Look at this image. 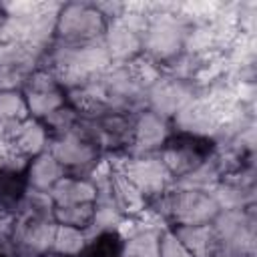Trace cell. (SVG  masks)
<instances>
[{"label": "cell", "mask_w": 257, "mask_h": 257, "mask_svg": "<svg viewBox=\"0 0 257 257\" xmlns=\"http://www.w3.org/2000/svg\"><path fill=\"white\" fill-rule=\"evenodd\" d=\"M106 30V20L94 4L60 6L56 18V36L66 44H84L100 40Z\"/></svg>", "instance_id": "6da1fadb"}, {"label": "cell", "mask_w": 257, "mask_h": 257, "mask_svg": "<svg viewBox=\"0 0 257 257\" xmlns=\"http://www.w3.org/2000/svg\"><path fill=\"white\" fill-rule=\"evenodd\" d=\"M143 195L147 197H161L167 193L171 185V171L163 163L161 157H155L153 153H145L143 157L126 159L118 169Z\"/></svg>", "instance_id": "7a4b0ae2"}, {"label": "cell", "mask_w": 257, "mask_h": 257, "mask_svg": "<svg viewBox=\"0 0 257 257\" xmlns=\"http://www.w3.org/2000/svg\"><path fill=\"white\" fill-rule=\"evenodd\" d=\"M48 151L54 155V159L64 169L66 167L68 169H82V167L96 165V151H94L92 143H88L86 139H82L74 131L58 135L50 143Z\"/></svg>", "instance_id": "3957f363"}, {"label": "cell", "mask_w": 257, "mask_h": 257, "mask_svg": "<svg viewBox=\"0 0 257 257\" xmlns=\"http://www.w3.org/2000/svg\"><path fill=\"white\" fill-rule=\"evenodd\" d=\"M6 139H10L12 147L22 157H36L40 153H46L50 147V133L48 126L36 118H24L16 126L8 131H0Z\"/></svg>", "instance_id": "277c9868"}, {"label": "cell", "mask_w": 257, "mask_h": 257, "mask_svg": "<svg viewBox=\"0 0 257 257\" xmlns=\"http://www.w3.org/2000/svg\"><path fill=\"white\" fill-rule=\"evenodd\" d=\"M133 143L139 147L143 153H153L169 143V124L167 118L153 110H143L131 131Z\"/></svg>", "instance_id": "5b68a950"}, {"label": "cell", "mask_w": 257, "mask_h": 257, "mask_svg": "<svg viewBox=\"0 0 257 257\" xmlns=\"http://www.w3.org/2000/svg\"><path fill=\"white\" fill-rule=\"evenodd\" d=\"M50 199L54 207L64 205H92L96 201V185L90 179L80 177H62L52 189Z\"/></svg>", "instance_id": "8992f818"}, {"label": "cell", "mask_w": 257, "mask_h": 257, "mask_svg": "<svg viewBox=\"0 0 257 257\" xmlns=\"http://www.w3.org/2000/svg\"><path fill=\"white\" fill-rule=\"evenodd\" d=\"M26 177L32 191L50 193V189L64 177V167L54 159L50 151H46L32 157V161H28Z\"/></svg>", "instance_id": "52a82bcc"}, {"label": "cell", "mask_w": 257, "mask_h": 257, "mask_svg": "<svg viewBox=\"0 0 257 257\" xmlns=\"http://www.w3.org/2000/svg\"><path fill=\"white\" fill-rule=\"evenodd\" d=\"M88 229L68 227V225H56L52 247L50 251L58 257H80L88 245Z\"/></svg>", "instance_id": "ba28073f"}, {"label": "cell", "mask_w": 257, "mask_h": 257, "mask_svg": "<svg viewBox=\"0 0 257 257\" xmlns=\"http://www.w3.org/2000/svg\"><path fill=\"white\" fill-rule=\"evenodd\" d=\"M173 235L195 257H201L207 251H211L215 247V241H217L211 225H177Z\"/></svg>", "instance_id": "9c48e42d"}, {"label": "cell", "mask_w": 257, "mask_h": 257, "mask_svg": "<svg viewBox=\"0 0 257 257\" xmlns=\"http://www.w3.org/2000/svg\"><path fill=\"white\" fill-rule=\"evenodd\" d=\"M24 98H26L28 116L36 118V120L50 116L56 108H60L64 104V94H62L60 86L42 88V90H26Z\"/></svg>", "instance_id": "30bf717a"}, {"label": "cell", "mask_w": 257, "mask_h": 257, "mask_svg": "<svg viewBox=\"0 0 257 257\" xmlns=\"http://www.w3.org/2000/svg\"><path fill=\"white\" fill-rule=\"evenodd\" d=\"M28 118L26 98L20 90H0V131H8Z\"/></svg>", "instance_id": "8fae6325"}, {"label": "cell", "mask_w": 257, "mask_h": 257, "mask_svg": "<svg viewBox=\"0 0 257 257\" xmlns=\"http://www.w3.org/2000/svg\"><path fill=\"white\" fill-rule=\"evenodd\" d=\"M92 205H64V207H54L52 209V221L56 225H68V227H78V229H88L92 221Z\"/></svg>", "instance_id": "7c38bea8"}, {"label": "cell", "mask_w": 257, "mask_h": 257, "mask_svg": "<svg viewBox=\"0 0 257 257\" xmlns=\"http://www.w3.org/2000/svg\"><path fill=\"white\" fill-rule=\"evenodd\" d=\"M76 118H78L76 108H70V106H64V104H62V106H60V108H56L50 116H46V118H44V124H46L48 128L56 131L58 135H62V133L72 131V126H74Z\"/></svg>", "instance_id": "4fadbf2b"}]
</instances>
